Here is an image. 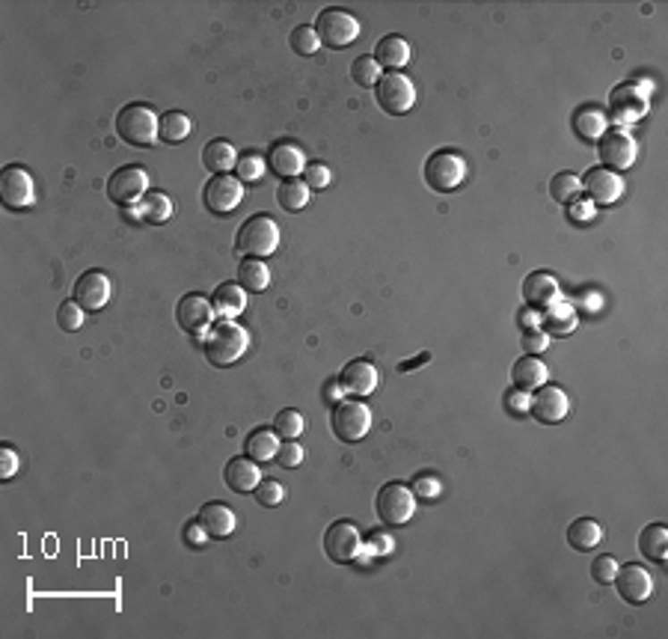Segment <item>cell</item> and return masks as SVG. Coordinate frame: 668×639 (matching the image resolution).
I'll return each mask as SVG.
<instances>
[{"mask_svg": "<svg viewBox=\"0 0 668 639\" xmlns=\"http://www.w3.org/2000/svg\"><path fill=\"white\" fill-rule=\"evenodd\" d=\"M249 345V337L247 330L241 328V324L223 319L217 324H211V330L206 333V339H202V351H206V360L211 366H232L238 363L241 357H244V351Z\"/></svg>", "mask_w": 668, "mask_h": 639, "instance_id": "1", "label": "cell"}, {"mask_svg": "<svg viewBox=\"0 0 668 639\" xmlns=\"http://www.w3.org/2000/svg\"><path fill=\"white\" fill-rule=\"evenodd\" d=\"M235 247L238 256H249V259H265L276 253V247H280V224L271 215L247 217L238 229Z\"/></svg>", "mask_w": 668, "mask_h": 639, "instance_id": "2", "label": "cell"}, {"mask_svg": "<svg viewBox=\"0 0 668 639\" xmlns=\"http://www.w3.org/2000/svg\"><path fill=\"white\" fill-rule=\"evenodd\" d=\"M157 128H161V119L148 105H128L116 116V134L137 149H148L155 141H161Z\"/></svg>", "mask_w": 668, "mask_h": 639, "instance_id": "3", "label": "cell"}, {"mask_svg": "<svg viewBox=\"0 0 668 639\" xmlns=\"http://www.w3.org/2000/svg\"><path fill=\"white\" fill-rule=\"evenodd\" d=\"M651 105V83L647 81H624L609 92V107L615 123L624 128L636 119H642Z\"/></svg>", "mask_w": 668, "mask_h": 639, "instance_id": "4", "label": "cell"}, {"mask_svg": "<svg viewBox=\"0 0 668 639\" xmlns=\"http://www.w3.org/2000/svg\"><path fill=\"white\" fill-rule=\"evenodd\" d=\"M463 179H467V161H463L461 152L443 149L434 152L428 161H425V182L428 188L440 191V193H452L458 191Z\"/></svg>", "mask_w": 668, "mask_h": 639, "instance_id": "5", "label": "cell"}, {"mask_svg": "<svg viewBox=\"0 0 668 639\" xmlns=\"http://www.w3.org/2000/svg\"><path fill=\"white\" fill-rule=\"evenodd\" d=\"M315 33H318L321 45H327V48H348L351 42L359 39V21L348 9L330 6L315 21Z\"/></svg>", "mask_w": 668, "mask_h": 639, "instance_id": "6", "label": "cell"}, {"mask_svg": "<svg viewBox=\"0 0 668 639\" xmlns=\"http://www.w3.org/2000/svg\"><path fill=\"white\" fill-rule=\"evenodd\" d=\"M377 517L389 526H404L416 512V494L404 481H386L375 499Z\"/></svg>", "mask_w": 668, "mask_h": 639, "instance_id": "7", "label": "cell"}, {"mask_svg": "<svg viewBox=\"0 0 668 639\" xmlns=\"http://www.w3.org/2000/svg\"><path fill=\"white\" fill-rule=\"evenodd\" d=\"M375 96H377V105L393 116L410 114L416 105L413 81L402 75V72H386V75H380V81L375 83Z\"/></svg>", "mask_w": 668, "mask_h": 639, "instance_id": "8", "label": "cell"}, {"mask_svg": "<svg viewBox=\"0 0 668 639\" xmlns=\"http://www.w3.org/2000/svg\"><path fill=\"white\" fill-rule=\"evenodd\" d=\"M330 429H333V434H336L339 440L359 443L371 429V411L359 399L339 402L336 407H333Z\"/></svg>", "mask_w": 668, "mask_h": 639, "instance_id": "9", "label": "cell"}, {"mask_svg": "<svg viewBox=\"0 0 668 639\" xmlns=\"http://www.w3.org/2000/svg\"><path fill=\"white\" fill-rule=\"evenodd\" d=\"M148 188V173L143 170V166L137 164H128V166H119V170L110 175L107 179V197L110 202H116V206H137Z\"/></svg>", "mask_w": 668, "mask_h": 639, "instance_id": "10", "label": "cell"}, {"mask_svg": "<svg viewBox=\"0 0 668 639\" xmlns=\"http://www.w3.org/2000/svg\"><path fill=\"white\" fill-rule=\"evenodd\" d=\"M597 152H600V161L606 164V170L621 173L636 164V141H633V134L621 125L603 132V137L597 141Z\"/></svg>", "mask_w": 668, "mask_h": 639, "instance_id": "11", "label": "cell"}, {"mask_svg": "<svg viewBox=\"0 0 668 639\" xmlns=\"http://www.w3.org/2000/svg\"><path fill=\"white\" fill-rule=\"evenodd\" d=\"M324 553H327V559L339 565L354 562L363 553V535L351 521L330 524L327 532H324Z\"/></svg>", "mask_w": 668, "mask_h": 639, "instance_id": "12", "label": "cell"}, {"mask_svg": "<svg viewBox=\"0 0 668 639\" xmlns=\"http://www.w3.org/2000/svg\"><path fill=\"white\" fill-rule=\"evenodd\" d=\"M175 321L182 324L184 333H190V337H197V339H206V333L211 330V324H215V307H211V301L206 294L190 292V294H184L179 301V307H175Z\"/></svg>", "mask_w": 668, "mask_h": 639, "instance_id": "13", "label": "cell"}, {"mask_svg": "<svg viewBox=\"0 0 668 639\" xmlns=\"http://www.w3.org/2000/svg\"><path fill=\"white\" fill-rule=\"evenodd\" d=\"M0 197H4V206L9 209H30L36 202V184L30 170L21 164L4 166V173H0Z\"/></svg>", "mask_w": 668, "mask_h": 639, "instance_id": "14", "label": "cell"}, {"mask_svg": "<svg viewBox=\"0 0 668 639\" xmlns=\"http://www.w3.org/2000/svg\"><path fill=\"white\" fill-rule=\"evenodd\" d=\"M72 301L78 303L80 310L98 312L105 303L110 301V280L105 271H83L72 285Z\"/></svg>", "mask_w": 668, "mask_h": 639, "instance_id": "15", "label": "cell"}, {"mask_svg": "<svg viewBox=\"0 0 668 639\" xmlns=\"http://www.w3.org/2000/svg\"><path fill=\"white\" fill-rule=\"evenodd\" d=\"M612 583H615L621 601H627V604H633V607L645 604V601L654 595V577L642 565H618V574Z\"/></svg>", "mask_w": 668, "mask_h": 639, "instance_id": "16", "label": "cell"}, {"mask_svg": "<svg viewBox=\"0 0 668 639\" xmlns=\"http://www.w3.org/2000/svg\"><path fill=\"white\" fill-rule=\"evenodd\" d=\"M582 191L588 193L594 206H612L624 193V179H621V173L606 170V166H591L582 179Z\"/></svg>", "mask_w": 668, "mask_h": 639, "instance_id": "17", "label": "cell"}, {"mask_svg": "<svg viewBox=\"0 0 668 639\" xmlns=\"http://www.w3.org/2000/svg\"><path fill=\"white\" fill-rule=\"evenodd\" d=\"M568 411H571L568 393H564L559 384H544V387H537V393L532 396V411L528 413H532L537 422L555 425L568 416Z\"/></svg>", "mask_w": 668, "mask_h": 639, "instance_id": "18", "label": "cell"}, {"mask_svg": "<svg viewBox=\"0 0 668 639\" xmlns=\"http://www.w3.org/2000/svg\"><path fill=\"white\" fill-rule=\"evenodd\" d=\"M244 200V184H241L235 175H215L206 184V206L211 215H229L235 211Z\"/></svg>", "mask_w": 668, "mask_h": 639, "instance_id": "19", "label": "cell"}, {"mask_svg": "<svg viewBox=\"0 0 668 639\" xmlns=\"http://www.w3.org/2000/svg\"><path fill=\"white\" fill-rule=\"evenodd\" d=\"M339 387H342V393L354 396V399H363V396L375 393V387H377L375 363H371V360H351V363L342 369Z\"/></svg>", "mask_w": 668, "mask_h": 639, "instance_id": "20", "label": "cell"}, {"mask_svg": "<svg viewBox=\"0 0 668 639\" xmlns=\"http://www.w3.org/2000/svg\"><path fill=\"white\" fill-rule=\"evenodd\" d=\"M577 310H573V303L568 301H553L546 303L544 312H541V330L546 337H568V333L577 330Z\"/></svg>", "mask_w": 668, "mask_h": 639, "instance_id": "21", "label": "cell"}, {"mask_svg": "<svg viewBox=\"0 0 668 639\" xmlns=\"http://www.w3.org/2000/svg\"><path fill=\"white\" fill-rule=\"evenodd\" d=\"M267 166L280 175V179H294L306 170V152L294 143H276L271 155H267Z\"/></svg>", "mask_w": 668, "mask_h": 639, "instance_id": "22", "label": "cell"}, {"mask_svg": "<svg viewBox=\"0 0 668 639\" xmlns=\"http://www.w3.org/2000/svg\"><path fill=\"white\" fill-rule=\"evenodd\" d=\"M197 521L202 524V530L208 532V539H229L235 532V512L226 503H206L199 508Z\"/></svg>", "mask_w": 668, "mask_h": 639, "instance_id": "23", "label": "cell"}, {"mask_svg": "<svg viewBox=\"0 0 668 639\" xmlns=\"http://www.w3.org/2000/svg\"><path fill=\"white\" fill-rule=\"evenodd\" d=\"M523 298L528 307H546V303L559 301V280L550 271H535L523 280Z\"/></svg>", "mask_w": 668, "mask_h": 639, "instance_id": "24", "label": "cell"}, {"mask_svg": "<svg viewBox=\"0 0 668 639\" xmlns=\"http://www.w3.org/2000/svg\"><path fill=\"white\" fill-rule=\"evenodd\" d=\"M223 479H226V488L235 490V494H247V490H256L258 481H262V470L253 458H232L226 470H223Z\"/></svg>", "mask_w": 668, "mask_h": 639, "instance_id": "25", "label": "cell"}, {"mask_svg": "<svg viewBox=\"0 0 668 639\" xmlns=\"http://www.w3.org/2000/svg\"><path fill=\"white\" fill-rule=\"evenodd\" d=\"M375 63H377L380 69L398 72L402 66H407V63H410V45H407L404 36L389 33V36H384V39L375 45Z\"/></svg>", "mask_w": 668, "mask_h": 639, "instance_id": "26", "label": "cell"}, {"mask_svg": "<svg viewBox=\"0 0 668 639\" xmlns=\"http://www.w3.org/2000/svg\"><path fill=\"white\" fill-rule=\"evenodd\" d=\"M546 378H550V369L532 354H523L512 369V381H514L517 390H523V393H532V390H537V387H544Z\"/></svg>", "mask_w": 668, "mask_h": 639, "instance_id": "27", "label": "cell"}, {"mask_svg": "<svg viewBox=\"0 0 668 639\" xmlns=\"http://www.w3.org/2000/svg\"><path fill=\"white\" fill-rule=\"evenodd\" d=\"M211 307H215V312L223 319L241 316L247 307V292L241 289V283H220L215 294H211Z\"/></svg>", "mask_w": 668, "mask_h": 639, "instance_id": "28", "label": "cell"}, {"mask_svg": "<svg viewBox=\"0 0 668 639\" xmlns=\"http://www.w3.org/2000/svg\"><path fill=\"white\" fill-rule=\"evenodd\" d=\"M137 215H140V224H166L173 217V200L161 191H148L146 197L137 202Z\"/></svg>", "mask_w": 668, "mask_h": 639, "instance_id": "29", "label": "cell"}, {"mask_svg": "<svg viewBox=\"0 0 668 639\" xmlns=\"http://www.w3.org/2000/svg\"><path fill=\"white\" fill-rule=\"evenodd\" d=\"M202 164H206L208 173L226 175L232 166L238 164V152L229 141H211L206 149H202Z\"/></svg>", "mask_w": 668, "mask_h": 639, "instance_id": "30", "label": "cell"}, {"mask_svg": "<svg viewBox=\"0 0 668 639\" xmlns=\"http://www.w3.org/2000/svg\"><path fill=\"white\" fill-rule=\"evenodd\" d=\"M638 550H642L645 559H651L656 565H663L668 557V530L663 524H651L638 532Z\"/></svg>", "mask_w": 668, "mask_h": 639, "instance_id": "31", "label": "cell"}, {"mask_svg": "<svg viewBox=\"0 0 668 639\" xmlns=\"http://www.w3.org/2000/svg\"><path fill=\"white\" fill-rule=\"evenodd\" d=\"M600 541H603V526L597 521H591V517H579V521H573L568 526V544L573 550L588 553L597 548Z\"/></svg>", "mask_w": 668, "mask_h": 639, "instance_id": "32", "label": "cell"}, {"mask_svg": "<svg viewBox=\"0 0 668 639\" xmlns=\"http://www.w3.org/2000/svg\"><path fill=\"white\" fill-rule=\"evenodd\" d=\"M247 458H253L256 464H265V461L276 458V449H280V434L271 429H256L249 438L244 440Z\"/></svg>", "mask_w": 668, "mask_h": 639, "instance_id": "33", "label": "cell"}, {"mask_svg": "<svg viewBox=\"0 0 668 639\" xmlns=\"http://www.w3.org/2000/svg\"><path fill=\"white\" fill-rule=\"evenodd\" d=\"M573 128H577V134L582 137V141L597 143L609 125H606V116H603V110H597V107H579L577 114H573Z\"/></svg>", "mask_w": 668, "mask_h": 639, "instance_id": "34", "label": "cell"}, {"mask_svg": "<svg viewBox=\"0 0 668 639\" xmlns=\"http://www.w3.org/2000/svg\"><path fill=\"white\" fill-rule=\"evenodd\" d=\"M238 283L244 292H265L271 285V271L262 259H244L238 268Z\"/></svg>", "mask_w": 668, "mask_h": 639, "instance_id": "35", "label": "cell"}, {"mask_svg": "<svg viewBox=\"0 0 668 639\" xmlns=\"http://www.w3.org/2000/svg\"><path fill=\"white\" fill-rule=\"evenodd\" d=\"M193 132V123L188 114H182V110H170V114L161 116V128H157V134H161L164 143H182L188 141Z\"/></svg>", "mask_w": 668, "mask_h": 639, "instance_id": "36", "label": "cell"}, {"mask_svg": "<svg viewBox=\"0 0 668 639\" xmlns=\"http://www.w3.org/2000/svg\"><path fill=\"white\" fill-rule=\"evenodd\" d=\"M309 197H312L309 184H306V182H294V179L283 182L280 191H276V200H280V206L285 211H300V209H306Z\"/></svg>", "mask_w": 668, "mask_h": 639, "instance_id": "37", "label": "cell"}, {"mask_svg": "<svg viewBox=\"0 0 668 639\" xmlns=\"http://www.w3.org/2000/svg\"><path fill=\"white\" fill-rule=\"evenodd\" d=\"M579 191H582V179L577 173H559L550 182V197L555 202H564V206H571L579 197Z\"/></svg>", "mask_w": 668, "mask_h": 639, "instance_id": "38", "label": "cell"}, {"mask_svg": "<svg viewBox=\"0 0 668 639\" xmlns=\"http://www.w3.org/2000/svg\"><path fill=\"white\" fill-rule=\"evenodd\" d=\"M235 179H238L241 184H256V182H262V179H265V158H262V155H256V152L241 155L238 164H235Z\"/></svg>", "mask_w": 668, "mask_h": 639, "instance_id": "39", "label": "cell"}, {"mask_svg": "<svg viewBox=\"0 0 668 639\" xmlns=\"http://www.w3.org/2000/svg\"><path fill=\"white\" fill-rule=\"evenodd\" d=\"M274 431L283 440H297L303 434V413L294 411V407H285V411L274 416Z\"/></svg>", "mask_w": 668, "mask_h": 639, "instance_id": "40", "label": "cell"}, {"mask_svg": "<svg viewBox=\"0 0 668 639\" xmlns=\"http://www.w3.org/2000/svg\"><path fill=\"white\" fill-rule=\"evenodd\" d=\"M289 42H292V51L300 54V57H312V54L321 48V39H318V33H315L312 24L294 27L292 36H289Z\"/></svg>", "mask_w": 668, "mask_h": 639, "instance_id": "41", "label": "cell"}, {"mask_svg": "<svg viewBox=\"0 0 668 639\" xmlns=\"http://www.w3.org/2000/svg\"><path fill=\"white\" fill-rule=\"evenodd\" d=\"M351 78H354L359 87H375L380 81V66L375 63V57H357L351 63Z\"/></svg>", "mask_w": 668, "mask_h": 639, "instance_id": "42", "label": "cell"}, {"mask_svg": "<svg viewBox=\"0 0 668 639\" xmlns=\"http://www.w3.org/2000/svg\"><path fill=\"white\" fill-rule=\"evenodd\" d=\"M57 324H60V328L66 330V333L80 330V324H83V310H80L74 301L60 303V310H57Z\"/></svg>", "mask_w": 668, "mask_h": 639, "instance_id": "43", "label": "cell"}, {"mask_svg": "<svg viewBox=\"0 0 668 639\" xmlns=\"http://www.w3.org/2000/svg\"><path fill=\"white\" fill-rule=\"evenodd\" d=\"M283 497H285V488H283L276 479H265V481H258V488H256V499H258V506H280V503H283Z\"/></svg>", "mask_w": 668, "mask_h": 639, "instance_id": "44", "label": "cell"}, {"mask_svg": "<svg viewBox=\"0 0 668 639\" xmlns=\"http://www.w3.org/2000/svg\"><path fill=\"white\" fill-rule=\"evenodd\" d=\"M410 490L416 497H422V499H437L440 497V490H443V485H440V479L437 476H431V473H419L413 481H410Z\"/></svg>", "mask_w": 668, "mask_h": 639, "instance_id": "45", "label": "cell"}, {"mask_svg": "<svg viewBox=\"0 0 668 639\" xmlns=\"http://www.w3.org/2000/svg\"><path fill=\"white\" fill-rule=\"evenodd\" d=\"M300 461H303V447H300V443L283 440L280 449H276V464L289 470V467H300Z\"/></svg>", "mask_w": 668, "mask_h": 639, "instance_id": "46", "label": "cell"}, {"mask_svg": "<svg viewBox=\"0 0 668 639\" xmlns=\"http://www.w3.org/2000/svg\"><path fill=\"white\" fill-rule=\"evenodd\" d=\"M615 574H618V559L609 557V553H606V557H597V559L591 562V577L597 580V583H603V586L615 580Z\"/></svg>", "mask_w": 668, "mask_h": 639, "instance_id": "47", "label": "cell"}, {"mask_svg": "<svg viewBox=\"0 0 668 639\" xmlns=\"http://www.w3.org/2000/svg\"><path fill=\"white\" fill-rule=\"evenodd\" d=\"M523 348H526V354L537 357L541 351L550 348V337H546L541 328H526L523 330Z\"/></svg>", "mask_w": 668, "mask_h": 639, "instance_id": "48", "label": "cell"}, {"mask_svg": "<svg viewBox=\"0 0 668 639\" xmlns=\"http://www.w3.org/2000/svg\"><path fill=\"white\" fill-rule=\"evenodd\" d=\"M303 175H306V184H309V191H324L330 184V166H324V164H306V170H303Z\"/></svg>", "mask_w": 668, "mask_h": 639, "instance_id": "49", "label": "cell"}, {"mask_svg": "<svg viewBox=\"0 0 668 639\" xmlns=\"http://www.w3.org/2000/svg\"><path fill=\"white\" fill-rule=\"evenodd\" d=\"M505 411L512 416H526L528 411H532V393H523V390H514L505 396Z\"/></svg>", "mask_w": 668, "mask_h": 639, "instance_id": "50", "label": "cell"}, {"mask_svg": "<svg viewBox=\"0 0 668 639\" xmlns=\"http://www.w3.org/2000/svg\"><path fill=\"white\" fill-rule=\"evenodd\" d=\"M393 548L395 544L386 532H371L363 541V550L368 553V557H386V553H393Z\"/></svg>", "mask_w": 668, "mask_h": 639, "instance_id": "51", "label": "cell"}, {"mask_svg": "<svg viewBox=\"0 0 668 639\" xmlns=\"http://www.w3.org/2000/svg\"><path fill=\"white\" fill-rule=\"evenodd\" d=\"M15 473H18V452L13 447H4L0 449V476L13 479Z\"/></svg>", "mask_w": 668, "mask_h": 639, "instance_id": "52", "label": "cell"}, {"mask_svg": "<svg viewBox=\"0 0 668 639\" xmlns=\"http://www.w3.org/2000/svg\"><path fill=\"white\" fill-rule=\"evenodd\" d=\"M184 541H188L190 548H202V544L208 541V532L202 530L199 521H190L188 526H184Z\"/></svg>", "mask_w": 668, "mask_h": 639, "instance_id": "53", "label": "cell"}, {"mask_svg": "<svg viewBox=\"0 0 668 639\" xmlns=\"http://www.w3.org/2000/svg\"><path fill=\"white\" fill-rule=\"evenodd\" d=\"M594 209H597V206H594L591 200H573L568 206V215H571V220H591Z\"/></svg>", "mask_w": 668, "mask_h": 639, "instance_id": "54", "label": "cell"}, {"mask_svg": "<svg viewBox=\"0 0 668 639\" xmlns=\"http://www.w3.org/2000/svg\"><path fill=\"white\" fill-rule=\"evenodd\" d=\"M520 324H523V330L537 328V324H541V316H537V312H523V316H520Z\"/></svg>", "mask_w": 668, "mask_h": 639, "instance_id": "55", "label": "cell"}, {"mask_svg": "<svg viewBox=\"0 0 668 639\" xmlns=\"http://www.w3.org/2000/svg\"><path fill=\"white\" fill-rule=\"evenodd\" d=\"M419 363H428V354H422V357H416V360H410V363H407V360H404V363H402V366H398V369H402V372H413V369H416V366H419Z\"/></svg>", "mask_w": 668, "mask_h": 639, "instance_id": "56", "label": "cell"}]
</instances>
